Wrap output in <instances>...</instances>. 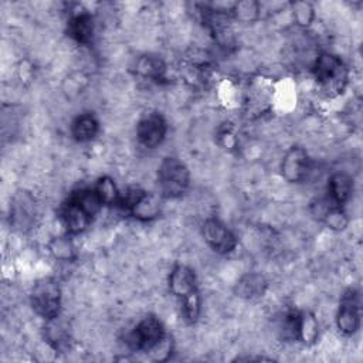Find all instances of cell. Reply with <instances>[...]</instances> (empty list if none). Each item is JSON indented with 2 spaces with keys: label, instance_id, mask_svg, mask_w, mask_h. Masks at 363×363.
<instances>
[{
  "label": "cell",
  "instance_id": "6da1fadb",
  "mask_svg": "<svg viewBox=\"0 0 363 363\" xmlns=\"http://www.w3.org/2000/svg\"><path fill=\"white\" fill-rule=\"evenodd\" d=\"M169 291L179 301L183 319L187 323L197 322L201 311L200 292L194 271L186 264L173 267L169 275Z\"/></svg>",
  "mask_w": 363,
  "mask_h": 363
},
{
  "label": "cell",
  "instance_id": "7a4b0ae2",
  "mask_svg": "<svg viewBox=\"0 0 363 363\" xmlns=\"http://www.w3.org/2000/svg\"><path fill=\"white\" fill-rule=\"evenodd\" d=\"M166 329L162 320L153 315L142 318L125 336L126 346L139 353L153 354L166 340Z\"/></svg>",
  "mask_w": 363,
  "mask_h": 363
},
{
  "label": "cell",
  "instance_id": "3957f363",
  "mask_svg": "<svg viewBox=\"0 0 363 363\" xmlns=\"http://www.w3.org/2000/svg\"><path fill=\"white\" fill-rule=\"evenodd\" d=\"M315 81L328 95L340 94L347 82V68L340 57L332 52H320L312 67Z\"/></svg>",
  "mask_w": 363,
  "mask_h": 363
},
{
  "label": "cell",
  "instance_id": "277c9868",
  "mask_svg": "<svg viewBox=\"0 0 363 363\" xmlns=\"http://www.w3.org/2000/svg\"><path fill=\"white\" fill-rule=\"evenodd\" d=\"M190 186L189 167L179 157L166 156L157 167V187L164 199L182 197Z\"/></svg>",
  "mask_w": 363,
  "mask_h": 363
},
{
  "label": "cell",
  "instance_id": "5b68a950",
  "mask_svg": "<svg viewBox=\"0 0 363 363\" xmlns=\"http://www.w3.org/2000/svg\"><path fill=\"white\" fill-rule=\"evenodd\" d=\"M30 305L44 320L60 316L62 306V291L60 284L51 277L38 279L31 288Z\"/></svg>",
  "mask_w": 363,
  "mask_h": 363
},
{
  "label": "cell",
  "instance_id": "8992f818",
  "mask_svg": "<svg viewBox=\"0 0 363 363\" xmlns=\"http://www.w3.org/2000/svg\"><path fill=\"white\" fill-rule=\"evenodd\" d=\"M201 235L204 242L217 254L225 255L237 248L238 238L234 231L221 220L216 217L206 218L201 225Z\"/></svg>",
  "mask_w": 363,
  "mask_h": 363
},
{
  "label": "cell",
  "instance_id": "52a82bcc",
  "mask_svg": "<svg viewBox=\"0 0 363 363\" xmlns=\"http://www.w3.org/2000/svg\"><path fill=\"white\" fill-rule=\"evenodd\" d=\"M360 295L356 289H347L340 301L336 311V328L345 336H352L360 329Z\"/></svg>",
  "mask_w": 363,
  "mask_h": 363
},
{
  "label": "cell",
  "instance_id": "ba28073f",
  "mask_svg": "<svg viewBox=\"0 0 363 363\" xmlns=\"http://www.w3.org/2000/svg\"><path fill=\"white\" fill-rule=\"evenodd\" d=\"M166 133L167 122L160 112H147L136 123V139L146 149H155L162 145Z\"/></svg>",
  "mask_w": 363,
  "mask_h": 363
},
{
  "label": "cell",
  "instance_id": "9c48e42d",
  "mask_svg": "<svg viewBox=\"0 0 363 363\" xmlns=\"http://www.w3.org/2000/svg\"><path fill=\"white\" fill-rule=\"evenodd\" d=\"M312 160L301 146H292L281 160V174L288 183H302L311 173Z\"/></svg>",
  "mask_w": 363,
  "mask_h": 363
},
{
  "label": "cell",
  "instance_id": "30bf717a",
  "mask_svg": "<svg viewBox=\"0 0 363 363\" xmlns=\"http://www.w3.org/2000/svg\"><path fill=\"white\" fill-rule=\"evenodd\" d=\"M286 328L292 337L309 346L313 345L319 336V323L312 312H292L286 316Z\"/></svg>",
  "mask_w": 363,
  "mask_h": 363
},
{
  "label": "cell",
  "instance_id": "8fae6325",
  "mask_svg": "<svg viewBox=\"0 0 363 363\" xmlns=\"http://www.w3.org/2000/svg\"><path fill=\"white\" fill-rule=\"evenodd\" d=\"M60 221L65 230V234L68 235H77L81 234L82 231H85L91 223H92V217L78 204L75 203L71 197H68L62 206L60 207V213H58Z\"/></svg>",
  "mask_w": 363,
  "mask_h": 363
},
{
  "label": "cell",
  "instance_id": "7c38bea8",
  "mask_svg": "<svg viewBox=\"0 0 363 363\" xmlns=\"http://www.w3.org/2000/svg\"><path fill=\"white\" fill-rule=\"evenodd\" d=\"M95 23L91 13L86 10L77 11L67 21V34L71 40L81 45H89L94 40Z\"/></svg>",
  "mask_w": 363,
  "mask_h": 363
},
{
  "label": "cell",
  "instance_id": "4fadbf2b",
  "mask_svg": "<svg viewBox=\"0 0 363 363\" xmlns=\"http://www.w3.org/2000/svg\"><path fill=\"white\" fill-rule=\"evenodd\" d=\"M354 182L353 177L345 172L333 173L326 186V199L339 207H343L353 196Z\"/></svg>",
  "mask_w": 363,
  "mask_h": 363
},
{
  "label": "cell",
  "instance_id": "5bb4252c",
  "mask_svg": "<svg viewBox=\"0 0 363 363\" xmlns=\"http://www.w3.org/2000/svg\"><path fill=\"white\" fill-rule=\"evenodd\" d=\"M69 133L78 143H86L99 133V121L92 112L78 113L69 125Z\"/></svg>",
  "mask_w": 363,
  "mask_h": 363
},
{
  "label": "cell",
  "instance_id": "9a60e30c",
  "mask_svg": "<svg viewBox=\"0 0 363 363\" xmlns=\"http://www.w3.org/2000/svg\"><path fill=\"white\" fill-rule=\"evenodd\" d=\"M44 337L50 347H52L55 352H65L69 349L71 333L68 325L61 320V315L45 320Z\"/></svg>",
  "mask_w": 363,
  "mask_h": 363
},
{
  "label": "cell",
  "instance_id": "2e32d148",
  "mask_svg": "<svg viewBox=\"0 0 363 363\" xmlns=\"http://www.w3.org/2000/svg\"><path fill=\"white\" fill-rule=\"evenodd\" d=\"M268 281L261 272L244 274L235 284V294L244 299H257L265 294Z\"/></svg>",
  "mask_w": 363,
  "mask_h": 363
},
{
  "label": "cell",
  "instance_id": "e0dca14e",
  "mask_svg": "<svg viewBox=\"0 0 363 363\" xmlns=\"http://www.w3.org/2000/svg\"><path fill=\"white\" fill-rule=\"evenodd\" d=\"M166 62L153 54H143L135 62V72L146 79L160 81L166 78Z\"/></svg>",
  "mask_w": 363,
  "mask_h": 363
},
{
  "label": "cell",
  "instance_id": "ac0fdd59",
  "mask_svg": "<svg viewBox=\"0 0 363 363\" xmlns=\"http://www.w3.org/2000/svg\"><path fill=\"white\" fill-rule=\"evenodd\" d=\"M126 213L139 221H150L160 214V203L157 197L143 191Z\"/></svg>",
  "mask_w": 363,
  "mask_h": 363
},
{
  "label": "cell",
  "instance_id": "d6986e66",
  "mask_svg": "<svg viewBox=\"0 0 363 363\" xmlns=\"http://www.w3.org/2000/svg\"><path fill=\"white\" fill-rule=\"evenodd\" d=\"M94 190L96 191L104 206H118L121 190L118 189L115 180L111 176H101L94 184Z\"/></svg>",
  "mask_w": 363,
  "mask_h": 363
},
{
  "label": "cell",
  "instance_id": "ffe728a7",
  "mask_svg": "<svg viewBox=\"0 0 363 363\" xmlns=\"http://www.w3.org/2000/svg\"><path fill=\"white\" fill-rule=\"evenodd\" d=\"M47 248L50 251V254L58 259V261H72L77 257V251H75V245L71 240V235L65 234V235H58L54 237L48 244Z\"/></svg>",
  "mask_w": 363,
  "mask_h": 363
},
{
  "label": "cell",
  "instance_id": "44dd1931",
  "mask_svg": "<svg viewBox=\"0 0 363 363\" xmlns=\"http://www.w3.org/2000/svg\"><path fill=\"white\" fill-rule=\"evenodd\" d=\"M259 3L254 0H244V1H237L233 4L231 9V16L242 23H251L255 21L259 17Z\"/></svg>",
  "mask_w": 363,
  "mask_h": 363
},
{
  "label": "cell",
  "instance_id": "7402d4cb",
  "mask_svg": "<svg viewBox=\"0 0 363 363\" xmlns=\"http://www.w3.org/2000/svg\"><path fill=\"white\" fill-rule=\"evenodd\" d=\"M292 16L299 27H309L315 18V9L309 1L292 3Z\"/></svg>",
  "mask_w": 363,
  "mask_h": 363
}]
</instances>
